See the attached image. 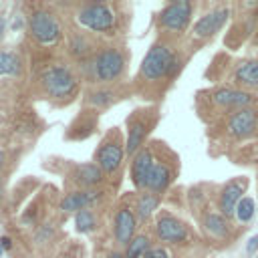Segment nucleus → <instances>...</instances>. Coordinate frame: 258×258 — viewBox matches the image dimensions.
<instances>
[{
    "mask_svg": "<svg viewBox=\"0 0 258 258\" xmlns=\"http://www.w3.org/2000/svg\"><path fill=\"white\" fill-rule=\"evenodd\" d=\"M218 135L228 147H238L236 163L256 161L258 153V105L236 111L218 123Z\"/></svg>",
    "mask_w": 258,
    "mask_h": 258,
    "instance_id": "obj_1",
    "label": "nucleus"
},
{
    "mask_svg": "<svg viewBox=\"0 0 258 258\" xmlns=\"http://www.w3.org/2000/svg\"><path fill=\"white\" fill-rule=\"evenodd\" d=\"M198 97L202 99V103L206 105V111H208L204 115V119L218 121V123L224 121L226 117L234 115L236 111H242V109L258 105V95L256 93L240 91V89L224 87V85L208 89V91L200 93Z\"/></svg>",
    "mask_w": 258,
    "mask_h": 258,
    "instance_id": "obj_2",
    "label": "nucleus"
},
{
    "mask_svg": "<svg viewBox=\"0 0 258 258\" xmlns=\"http://www.w3.org/2000/svg\"><path fill=\"white\" fill-rule=\"evenodd\" d=\"M181 67H183V58L167 42H155L143 56L139 75L141 79L151 81V83L161 81V79L171 81L179 75Z\"/></svg>",
    "mask_w": 258,
    "mask_h": 258,
    "instance_id": "obj_3",
    "label": "nucleus"
},
{
    "mask_svg": "<svg viewBox=\"0 0 258 258\" xmlns=\"http://www.w3.org/2000/svg\"><path fill=\"white\" fill-rule=\"evenodd\" d=\"M226 64H218L216 60L212 62V67H218V81L224 83V87H234L240 91H258V56H250V58H230L226 54H222Z\"/></svg>",
    "mask_w": 258,
    "mask_h": 258,
    "instance_id": "obj_4",
    "label": "nucleus"
},
{
    "mask_svg": "<svg viewBox=\"0 0 258 258\" xmlns=\"http://www.w3.org/2000/svg\"><path fill=\"white\" fill-rule=\"evenodd\" d=\"M234 12V24L230 26V32L224 38V44L232 50H238L246 42H250L258 28V2H242L232 6Z\"/></svg>",
    "mask_w": 258,
    "mask_h": 258,
    "instance_id": "obj_5",
    "label": "nucleus"
},
{
    "mask_svg": "<svg viewBox=\"0 0 258 258\" xmlns=\"http://www.w3.org/2000/svg\"><path fill=\"white\" fill-rule=\"evenodd\" d=\"M248 185H250V177L248 175L232 177V179H228L226 183L220 185V189H218V210L230 222H234L238 204L246 198L244 194L248 191Z\"/></svg>",
    "mask_w": 258,
    "mask_h": 258,
    "instance_id": "obj_6",
    "label": "nucleus"
},
{
    "mask_svg": "<svg viewBox=\"0 0 258 258\" xmlns=\"http://www.w3.org/2000/svg\"><path fill=\"white\" fill-rule=\"evenodd\" d=\"M191 14H194L191 2H187V0L169 2L157 14V24H159V28H163L171 34H181L187 30V26L191 22Z\"/></svg>",
    "mask_w": 258,
    "mask_h": 258,
    "instance_id": "obj_7",
    "label": "nucleus"
},
{
    "mask_svg": "<svg viewBox=\"0 0 258 258\" xmlns=\"http://www.w3.org/2000/svg\"><path fill=\"white\" fill-rule=\"evenodd\" d=\"M230 14H232V8L228 4H220V6L212 8L210 12H206L204 16L198 18V22L191 28V38L194 40H202V42L214 38L224 28V24L228 22Z\"/></svg>",
    "mask_w": 258,
    "mask_h": 258,
    "instance_id": "obj_8",
    "label": "nucleus"
},
{
    "mask_svg": "<svg viewBox=\"0 0 258 258\" xmlns=\"http://www.w3.org/2000/svg\"><path fill=\"white\" fill-rule=\"evenodd\" d=\"M40 81H42L44 91L50 97H56V99L71 97L77 91V79L73 77V73L67 67H50V69H46L42 73Z\"/></svg>",
    "mask_w": 258,
    "mask_h": 258,
    "instance_id": "obj_9",
    "label": "nucleus"
},
{
    "mask_svg": "<svg viewBox=\"0 0 258 258\" xmlns=\"http://www.w3.org/2000/svg\"><path fill=\"white\" fill-rule=\"evenodd\" d=\"M77 20H79V24H83L95 32H109L115 24V14L107 4L93 2V4H85L79 8Z\"/></svg>",
    "mask_w": 258,
    "mask_h": 258,
    "instance_id": "obj_10",
    "label": "nucleus"
},
{
    "mask_svg": "<svg viewBox=\"0 0 258 258\" xmlns=\"http://www.w3.org/2000/svg\"><path fill=\"white\" fill-rule=\"evenodd\" d=\"M123 67H125L123 54H121L117 48H105L103 52H99V54L93 58L91 73H93L95 81L107 83V81L117 79V77L123 73Z\"/></svg>",
    "mask_w": 258,
    "mask_h": 258,
    "instance_id": "obj_11",
    "label": "nucleus"
},
{
    "mask_svg": "<svg viewBox=\"0 0 258 258\" xmlns=\"http://www.w3.org/2000/svg\"><path fill=\"white\" fill-rule=\"evenodd\" d=\"M204 232L212 238V240H220V242H232L238 234L242 232H234V222H230L228 218H224L220 214V210H206L200 218Z\"/></svg>",
    "mask_w": 258,
    "mask_h": 258,
    "instance_id": "obj_12",
    "label": "nucleus"
},
{
    "mask_svg": "<svg viewBox=\"0 0 258 258\" xmlns=\"http://www.w3.org/2000/svg\"><path fill=\"white\" fill-rule=\"evenodd\" d=\"M155 234L165 244H183L189 238V228L173 214L163 212L155 222Z\"/></svg>",
    "mask_w": 258,
    "mask_h": 258,
    "instance_id": "obj_13",
    "label": "nucleus"
},
{
    "mask_svg": "<svg viewBox=\"0 0 258 258\" xmlns=\"http://www.w3.org/2000/svg\"><path fill=\"white\" fill-rule=\"evenodd\" d=\"M30 32L40 44H54L60 38V26L52 12L38 10L30 18Z\"/></svg>",
    "mask_w": 258,
    "mask_h": 258,
    "instance_id": "obj_14",
    "label": "nucleus"
},
{
    "mask_svg": "<svg viewBox=\"0 0 258 258\" xmlns=\"http://www.w3.org/2000/svg\"><path fill=\"white\" fill-rule=\"evenodd\" d=\"M155 159H153V153L149 147H141L137 151V155L133 157V163H131V179H133V185L137 189H145V183H147V177L151 173V167H153Z\"/></svg>",
    "mask_w": 258,
    "mask_h": 258,
    "instance_id": "obj_15",
    "label": "nucleus"
},
{
    "mask_svg": "<svg viewBox=\"0 0 258 258\" xmlns=\"http://www.w3.org/2000/svg\"><path fill=\"white\" fill-rule=\"evenodd\" d=\"M173 169L169 167V163L165 161H155L153 167H151V173L147 177V183H145V189H149L151 194H157L161 196L173 181Z\"/></svg>",
    "mask_w": 258,
    "mask_h": 258,
    "instance_id": "obj_16",
    "label": "nucleus"
},
{
    "mask_svg": "<svg viewBox=\"0 0 258 258\" xmlns=\"http://www.w3.org/2000/svg\"><path fill=\"white\" fill-rule=\"evenodd\" d=\"M123 161V147L119 141H105L97 151V165L103 173H113Z\"/></svg>",
    "mask_w": 258,
    "mask_h": 258,
    "instance_id": "obj_17",
    "label": "nucleus"
},
{
    "mask_svg": "<svg viewBox=\"0 0 258 258\" xmlns=\"http://www.w3.org/2000/svg\"><path fill=\"white\" fill-rule=\"evenodd\" d=\"M135 228H137V220L133 216V212L129 208H121L115 214V238L119 244L129 246V242L135 238Z\"/></svg>",
    "mask_w": 258,
    "mask_h": 258,
    "instance_id": "obj_18",
    "label": "nucleus"
},
{
    "mask_svg": "<svg viewBox=\"0 0 258 258\" xmlns=\"http://www.w3.org/2000/svg\"><path fill=\"white\" fill-rule=\"evenodd\" d=\"M145 135H147L145 119H131V123H129V137H127V153L129 155H133V157L137 155Z\"/></svg>",
    "mask_w": 258,
    "mask_h": 258,
    "instance_id": "obj_19",
    "label": "nucleus"
},
{
    "mask_svg": "<svg viewBox=\"0 0 258 258\" xmlns=\"http://www.w3.org/2000/svg\"><path fill=\"white\" fill-rule=\"evenodd\" d=\"M97 196H99L97 191H73L62 200L60 208L64 212H81L87 210V206H91L97 200Z\"/></svg>",
    "mask_w": 258,
    "mask_h": 258,
    "instance_id": "obj_20",
    "label": "nucleus"
},
{
    "mask_svg": "<svg viewBox=\"0 0 258 258\" xmlns=\"http://www.w3.org/2000/svg\"><path fill=\"white\" fill-rule=\"evenodd\" d=\"M103 179V169L95 163H83L75 169V181L81 185H97Z\"/></svg>",
    "mask_w": 258,
    "mask_h": 258,
    "instance_id": "obj_21",
    "label": "nucleus"
},
{
    "mask_svg": "<svg viewBox=\"0 0 258 258\" xmlns=\"http://www.w3.org/2000/svg\"><path fill=\"white\" fill-rule=\"evenodd\" d=\"M157 206H159V196L157 194H151V191L141 194L137 198V204H135V214L141 222H145L153 214V210H157Z\"/></svg>",
    "mask_w": 258,
    "mask_h": 258,
    "instance_id": "obj_22",
    "label": "nucleus"
},
{
    "mask_svg": "<svg viewBox=\"0 0 258 258\" xmlns=\"http://www.w3.org/2000/svg\"><path fill=\"white\" fill-rule=\"evenodd\" d=\"M149 250H151V248H149V238L143 236V234H139V236H135V238L129 242L127 252H125V258H143Z\"/></svg>",
    "mask_w": 258,
    "mask_h": 258,
    "instance_id": "obj_23",
    "label": "nucleus"
},
{
    "mask_svg": "<svg viewBox=\"0 0 258 258\" xmlns=\"http://www.w3.org/2000/svg\"><path fill=\"white\" fill-rule=\"evenodd\" d=\"M20 71V60L16 54L0 50V75H16Z\"/></svg>",
    "mask_w": 258,
    "mask_h": 258,
    "instance_id": "obj_24",
    "label": "nucleus"
},
{
    "mask_svg": "<svg viewBox=\"0 0 258 258\" xmlns=\"http://www.w3.org/2000/svg\"><path fill=\"white\" fill-rule=\"evenodd\" d=\"M254 210H256V204H254V200L250 198V196H246L240 204H238V210H236V220L244 226V224H248L252 218H254Z\"/></svg>",
    "mask_w": 258,
    "mask_h": 258,
    "instance_id": "obj_25",
    "label": "nucleus"
},
{
    "mask_svg": "<svg viewBox=\"0 0 258 258\" xmlns=\"http://www.w3.org/2000/svg\"><path fill=\"white\" fill-rule=\"evenodd\" d=\"M75 224H77L79 232H91L95 228V216L89 210H81V212H77Z\"/></svg>",
    "mask_w": 258,
    "mask_h": 258,
    "instance_id": "obj_26",
    "label": "nucleus"
},
{
    "mask_svg": "<svg viewBox=\"0 0 258 258\" xmlns=\"http://www.w3.org/2000/svg\"><path fill=\"white\" fill-rule=\"evenodd\" d=\"M89 101L93 105H109L113 101V93L111 91H97V93H93L89 97Z\"/></svg>",
    "mask_w": 258,
    "mask_h": 258,
    "instance_id": "obj_27",
    "label": "nucleus"
},
{
    "mask_svg": "<svg viewBox=\"0 0 258 258\" xmlns=\"http://www.w3.org/2000/svg\"><path fill=\"white\" fill-rule=\"evenodd\" d=\"M246 252L252 256L254 252H258V234H254L250 240H248V244H246Z\"/></svg>",
    "mask_w": 258,
    "mask_h": 258,
    "instance_id": "obj_28",
    "label": "nucleus"
},
{
    "mask_svg": "<svg viewBox=\"0 0 258 258\" xmlns=\"http://www.w3.org/2000/svg\"><path fill=\"white\" fill-rule=\"evenodd\" d=\"M143 258H167V252L163 248H151Z\"/></svg>",
    "mask_w": 258,
    "mask_h": 258,
    "instance_id": "obj_29",
    "label": "nucleus"
},
{
    "mask_svg": "<svg viewBox=\"0 0 258 258\" xmlns=\"http://www.w3.org/2000/svg\"><path fill=\"white\" fill-rule=\"evenodd\" d=\"M2 34H4V20H0V38H2Z\"/></svg>",
    "mask_w": 258,
    "mask_h": 258,
    "instance_id": "obj_30",
    "label": "nucleus"
},
{
    "mask_svg": "<svg viewBox=\"0 0 258 258\" xmlns=\"http://www.w3.org/2000/svg\"><path fill=\"white\" fill-rule=\"evenodd\" d=\"M109 258H123V256H121V254H117V252H113V254H111Z\"/></svg>",
    "mask_w": 258,
    "mask_h": 258,
    "instance_id": "obj_31",
    "label": "nucleus"
},
{
    "mask_svg": "<svg viewBox=\"0 0 258 258\" xmlns=\"http://www.w3.org/2000/svg\"><path fill=\"white\" fill-rule=\"evenodd\" d=\"M2 159H4V153L0 151V165H2Z\"/></svg>",
    "mask_w": 258,
    "mask_h": 258,
    "instance_id": "obj_32",
    "label": "nucleus"
}]
</instances>
